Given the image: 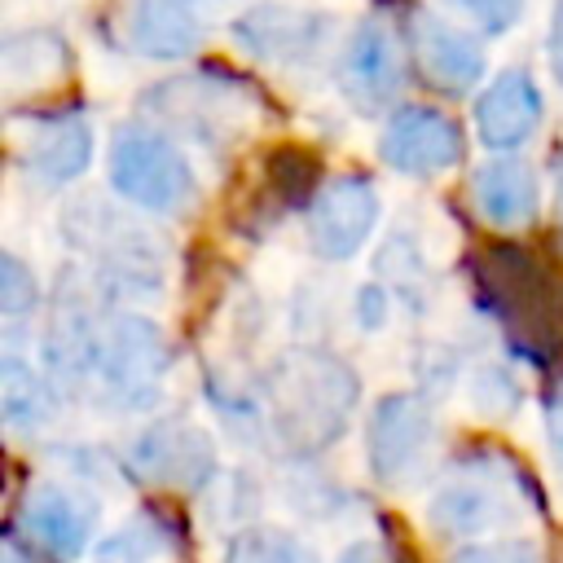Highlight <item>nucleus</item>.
I'll use <instances>...</instances> for the list:
<instances>
[{
	"mask_svg": "<svg viewBox=\"0 0 563 563\" xmlns=\"http://www.w3.org/2000/svg\"><path fill=\"white\" fill-rule=\"evenodd\" d=\"M475 290L497 317L501 334L537 365L563 352V282L523 246L493 242L471 255Z\"/></svg>",
	"mask_w": 563,
	"mask_h": 563,
	"instance_id": "obj_1",
	"label": "nucleus"
},
{
	"mask_svg": "<svg viewBox=\"0 0 563 563\" xmlns=\"http://www.w3.org/2000/svg\"><path fill=\"white\" fill-rule=\"evenodd\" d=\"M268 413L273 431L290 453H317L334 444L356 409V374L321 347H290L268 369Z\"/></svg>",
	"mask_w": 563,
	"mask_h": 563,
	"instance_id": "obj_2",
	"label": "nucleus"
},
{
	"mask_svg": "<svg viewBox=\"0 0 563 563\" xmlns=\"http://www.w3.org/2000/svg\"><path fill=\"white\" fill-rule=\"evenodd\" d=\"M62 238L88 260L101 295L136 299L163 286V242L97 194H84L62 211Z\"/></svg>",
	"mask_w": 563,
	"mask_h": 563,
	"instance_id": "obj_3",
	"label": "nucleus"
},
{
	"mask_svg": "<svg viewBox=\"0 0 563 563\" xmlns=\"http://www.w3.org/2000/svg\"><path fill=\"white\" fill-rule=\"evenodd\" d=\"M110 189L132 207L158 216H189L198 202V176L176 141L154 123H119L110 136Z\"/></svg>",
	"mask_w": 563,
	"mask_h": 563,
	"instance_id": "obj_4",
	"label": "nucleus"
},
{
	"mask_svg": "<svg viewBox=\"0 0 563 563\" xmlns=\"http://www.w3.org/2000/svg\"><path fill=\"white\" fill-rule=\"evenodd\" d=\"M172 369L167 334L141 312H106L92 391L114 409H154Z\"/></svg>",
	"mask_w": 563,
	"mask_h": 563,
	"instance_id": "obj_5",
	"label": "nucleus"
},
{
	"mask_svg": "<svg viewBox=\"0 0 563 563\" xmlns=\"http://www.w3.org/2000/svg\"><path fill=\"white\" fill-rule=\"evenodd\" d=\"M519 515L515 471L497 453H466L431 493L427 519L444 537H479Z\"/></svg>",
	"mask_w": 563,
	"mask_h": 563,
	"instance_id": "obj_6",
	"label": "nucleus"
},
{
	"mask_svg": "<svg viewBox=\"0 0 563 563\" xmlns=\"http://www.w3.org/2000/svg\"><path fill=\"white\" fill-rule=\"evenodd\" d=\"M251 84L238 79H211V75H180L167 84H154L141 101L145 114L158 123L194 136L198 145H224L251 123Z\"/></svg>",
	"mask_w": 563,
	"mask_h": 563,
	"instance_id": "obj_7",
	"label": "nucleus"
},
{
	"mask_svg": "<svg viewBox=\"0 0 563 563\" xmlns=\"http://www.w3.org/2000/svg\"><path fill=\"white\" fill-rule=\"evenodd\" d=\"M365 435H369L365 449H369L374 479L387 488H409L431 471V453L440 444V422L422 396L396 391L374 405Z\"/></svg>",
	"mask_w": 563,
	"mask_h": 563,
	"instance_id": "obj_8",
	"label": "nucleus"
},
{
	"mask_svg": "<svg viewBox=\"0 0 563 563\" xmlns=\"http://www.w3.org/2000/svg\"><path fill=\"white\" fill-rule=\"evenodd\" d=\"M101 325H106V312L92 308V295L79 282H62L44 325V374L62 396L92 391Z\"/></svg>",
	"mask_w": 563,
	"mask_h": 563,
	"instance_id": "obj_9",
	"label": "nucleus"
},
{
	"mask_svg": "<svg viewBox=\"0 0 563 563\" xmlns=\"http://www.w3.org/2000/svg\"><path fill=\"white\" fill-rule=\"evenodd\" d=\"M405 84H409V62L400 35L383 18H361L339 53V88L347 106L361 114H383L387 106L400 101Z\"/></svg>",
	"mask_w": 563,
	"mask_h": 563,
	"instance_id": "obj_10",
	"label": "nucleus"
},
{
	"mask_svg": "<svg viewBox=\"0 0 563 563\" xmlns=\"http://www.w3.org/2000/svg\"><path fill=\"white\" fill-rule=\"evenodd\" d=\"M13 528L35 554H44L53 563H70L92 541L97 501L75 484L40 479V484L26 488V497H22L18 515H13Z\"/></svg>",
	"mask_w": 563,
	"mask_h": 563,
	"instance_id": "obj_11",
	"label": "nucleus"
},
{
	"mask_svg": "<svg viewBox=\"0 0 563 563\" xmlns=\"http://www.w3.org/2000/svg\"><path fill=\"white\" fill-rule=\"evenodd\" d=\"M128 471L172 493H198L216 479V444L202 427L185 418H163L132 440Z\"/></svg>",
	"mask_w": 563,
	"mask_h": 563,
	"instance_id": "obj_12",
	"label": "nucleus"
},
{
	"mask_svg": "<svg viewBox=\"0 0 563 563\" xmlns=\"http://www.w3.org/2000/svg\"><path fill=\"white\" fill-rule=\"evenodd\" d=\"M378 224V189L361 172L325 180L308 202V242L321 260H352Z\"/></svg>",
	"mask_w": 563,
	"mask_h": 563,
	"instance_id": "obj_13",
	"label": "nucleus"
},
{
	"mask_svg": "<svg viewBox=\"0 0 563 563\" xmlns=\"http://www.w3.org/2000/svg\"><path fill=\"white\" fill-rule=\"evenodd\" d=\"M334 35L330 13H312V9H295V4H255L242 9L233 22V40L273 66H308L325 53Z\"/></svg>",
	"mask_w": 563,
	"mask_h": 563,
	"instance_id": "obj_14",
	"label": "nucleus"
},
{
	"mask_svg": "<svg viewBox=\"0 0 563 563\" xmlns=\"http://www.w3.org/2000/svg\"><path fill=\"white\" fill-rule=\"evenodd\" d=\"M466 141H462V128L435 110V106H400L383 136H378V154L387 167L405 172V176H435V172H449L457 158H462Z\"/></svg>",
	"mask_w": 563,
	"mask_h": 563,
	"instance_id": "obj_15",
	"label": "nucleus"
},
{
	"mask_svg": "<svg viewBox=\"0 0 563 563\" xmlns=\"http://www.w3.org/2000/svg\"><path fill=\"white\" fill-rule=\"evenodd\" d=\"M413 62H418V75L444 97H462L484 79L479 40L466 26H457L440 13H418V22H413Z\"/></svg>",
	"mask_w": 563,
	"mask_h": 563,
	"instance_id": "obj_16",
	"label": "nucleus"
},
{
	"mask_svg": "<svg viewBox=\"0 0 563 563\" xmlns=\"http://www.w3.org/2000/svg\"><path fill=\"white\" fill-rule=\"evenodd\" d=\"M541 88L523 66H506L493 75V84L475 101V132L488 150H515L523 145L541 123Z\"/></svg>",
	"mask_w": 563,
	"mask_h": 563,
	"instance_id": "obj_17",
	"label": "nucleus"
},
{
	"mask_svg": "<svg viewBox=\"0 0 563 563\" xmlns=\"http://www.w3.org/2000/svg\"><path fill=\"white\" fill-rule=\"evenodd\" d=\"M119 22L128 48L154 62H176L202 48V22L189 0H128Z\"/></svg>",
	"mask_w": 563,
	"mask_h": 563,
	"instance_id": "obj_18",
	"label": "nucleus"
},
{
	"mask_svg": "<svg viewBox=\"0 0 563 563\" xmlns=\"http://www.w3.org/2000/svg\"><path fill=\"white\" fill-rule=\"evenodd\" d=\"M92 163V123L84 114H57L22 145V167L44 185H70Z\"/></svg>",
	"mask_w": 563,
	"mask_h": 563,
	"instance_id": "obj_19",
	"label": "nucleus"
},
{
	"mask_svg": "<svg viewBox=\"0 0 563 563\" xmlns=\"http://www.w3.org/2000/svg\"><path fill=\"white\" fill-rule=\"evenodd\" d=\"M471 198L488 224H523L537 216V176L519 158H488L471 176Z\"/></svg>",
	"mask_w": 563,
	"mask_h": 563,
	"instance_id": "obj_20",
	"label": "nucleus"
},
{
	"mask_svg": "<svg viewBox=\"0 0 563 563\" xmlns=\"http://www.w3.org/2000/svg\"><path fill=\"white\" fill-rule=\"evenodd\" d=\"M66 70V44L53 31H22L4 40V75L18 88H40Z\"/></svg>",
	"mask_w": 563,
	"mask_h": 563,
	"instance_id": "obj_21",
	"label": "nucleus"
},
{
	"mask_svg": "<svg viewBox=\"0 0 563 563\" xmlns=\"http://www.w3.org/2000/svg\"><path fill=\"white\" fill-rule=\"evenodd\" d=\"M53 383H48V374L40 378L31 365H22V361H4V418H9V427H18V431H35V427H44V418L53 413Z\"/></svg>",
	"mask_w": 563,
	"mask_h": 563,
	"instance_id": "obj_22",
	"label": "nucleus"
},
{
	"mask_svg": "<svg viewBox=\"0 0 563 563\" xmlns=\"http://www.w3.org/2000/svg\"><path fill=\"white\" fill-rule=\"evenodd\" d=\"M224 563H321L299 537L282 532V528H242L229 550H224Z\"/></svg>",
	"mask_w": 563,
	"mask_h": 563,
	"instance_id": "obj_23",
	"label": "nucleus"
},
{
	"mask_svg": "<svg viewBox=\"0 0 563 563\" xmlns=\"http://www.w3.org/2000/svg\"><path fill=\"white\" fill-rule=\"evenodd\" d=\"M167 550V537L145 519H136V523H128V528H119L114 537H106L101 541V559L97 563H154L158 554Z\"/></svg>",
	"mask_w": 563,
	"mask_h": 563,
	"instance_id": "obj_24",
	"label": "nucleus"
},
{
	"mask_svg": "<svg viewBox=\"0 0 563 563\" xmlns=\"http://www.w3.org/2000/svg\"><path fill=\"white\" fill-rule=\"evenodd\" d=\"M268 180L282 202H299V198L317 194V163L303 150H277V154H268Z\"/></svg>",
	"mask_w": 563,
	"mask_h": 563,
	"instance_id": "obj_25",
	"label": "nucleus"
},
{
	"mask_svg": "<svg viewBox=\"0 0 563 563\" xmlns=\"http://www.w3.org/2000/svg\"><path fill=\"white\" fill-rule=\"evenodd\" d=\"M440 4L449 13H457V18H466L471 26H479L488 35H501V31H510L523 18L528 0H440Z\"/></svg>",
	"mask_w": 563,
	"mask_h": 563,
	"instance_id": "obj_26",
	"label": "nucleus"
},
{
	"mask_svg": "<svg viewBox=\"0 0 563 563\" xmlns=\"http://www.w3.org/2000/svg\"><path fill=\"white\" fill-rule=\"evenodd\" d=\"M40 303V286L31 277V268L18 255H0V312L4 317H22Z\"/></svg>",
	"mask_w": 563,
	"mask_h": 563,
	"instance_id": "obj_27",
	"label": "nucleus"
},
{
	"mask_svg": "<svg viewBox=\"0 0 563 563\" xmlns=\"http://www.w3.org/2000/svg\"><path fill=\"white\" fill-rule=\"evenodd\" d=\"M475 405L484 409V413H497V418H506V413H515V400H519V387H515V378L506 374V369H497V365H488L479 378H475Z\"/></svg>",
	"mask_w": 563,
	"mask_h": 563,
	"instance_id": "obj_28",
	"label": "nucleus"
},
{
	"mask_svg": "<svg viewBox=\"0 0 563 563\" xmlns=\"http://www.w3.org/2000/svg\"><path fill=\"white\" fill-rule=\"evenodd\" d=\"M449 563H541L528 541H488V545H462Z\"/></svg>",
	"mask_w": 563,
	"mask_h": 563,
	"instance_id": "obj_29",
	"label": "nucleus"
},
{
	"mask_svg": "<svg viewBox=\"0 0 563 563\" xmlns=\"http://www.w3.org/2000/svg\"><path fill=\"white\" fill-rule=\"evenodd\" d=\"M550 70L563 84V0H554V18H550Z\"/></svg>",
	"mask_w": 563,
	"mask_h": 563,
	"instance_id": "obj_30",
	"label": "nucleus"
},
{
	"mask_svg": "<svg viewBox=\"0 0 563 563\" xmlns=\"http://www.w3.org/2000/svg\"><path fill=\"white\" fill-rule=\"evenodd\" d=\"M339 563H387V559L378 554V545L356 541V545H347V550H343V559H339Z\"/></svg>",
	"mask_w": 563,
	"mask_h": 563,
	"instance_id": "obj_31",
	"label": "nucleus"
},
{
	"mask_svg": "<svg viewBox=\"0 0 563 563\" xmlns=\"http://www.w3.org/2000/svg\"><path fill=\"white\" fill-rule=\"evenodd\" d=\"M550 449H554V457L563 462V396H559L554 409H550Z\"/></svg>",
	"mask_w": 563,
	"mask_h": 563,
	"instance_id": "obj_32",
	"label": "nucleus"
},
{
	"mask_svg": "<svg viewBox=\"0 0 563 563\" xmlns=\"http://www.w3.org/2000/svg\"><path fill=\"white\" fill-rule=\"evenodd\" d=\"M198 13H229V9H238L242 0H189Z\"/></svg>",
	"mask_w": 563,
	"mask_h": 563,
	"instance_id": "obj_33",
	"label": "nucleus"
},
{
	"mask_svg": "<svg viewBox=\"0 0 563 563\" xmlns=\"http://www.w3.org/2000/svg\"><path fill=\"white\" fill-rule=\"evenodd\" d=\"M554 194H559V224H563V158H559V172H554Z\"/></svg>",
	"mask_w": 563,
	"mask_h": 563,
	"instance_id": "obj_34",
	"label": "nucleus"
},
{
	"mask_svg": "<svg viewBox=\"0 0 563 563\" xmlns=\"http://www.w3.org/2000/svg\"><path fill=\"white\" fill-rule=\"evenodd\" d=\"M4 563H26V559H22V554H18L13 545H9V550H4Z\"/></svg>",
	"mask_w": 563,
	"mask_h": 563,
	"instance_id": "obj_35",
	"label": "nucleus"
}]
</instances>
